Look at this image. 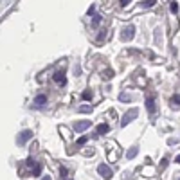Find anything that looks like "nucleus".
<instances>
[{
  "mask_svg": "<svg viewBox=\"0 0 180 180\" xmlns=\"http://www.w3.org/2000/svg\"><path fill=\"white\" fill-rule=\"evenodd\" d=\"M97 171H99V175H101V177H105V178H112V177H114L112 169H110L106 164H99V166H97Z\"/></svg>",
  "mask_w": 180,
  "mask_h": 180,
  "instance_id": "f257e3e1",
  "label": "nucleus"
},
{
  "mask_svg": "<svg viewBox=\"0 0 180 180\" xmlns=\"http://www.w3.org/2000/svg\"><path fill=\"white\" fill-rule=\"evenodd\" d=\"M90 126V121H81V123H76V126H74V130H76V133H81L83 130H87Z\"/></svg>",
  "mask_w": 180,
  "mask_h": 180,
  "instance_id": "f03ea898",
  "label": "nucleus"
},
{
  "mask_svg": "<svg viewBox=\"0 0 180 180\" xmlns=\"http://www.w3.org/2000/svg\"><path fill=\"white\" fill-rule=\"evenodd\" d=\"M146 108H148L150 114H155V99H153V96H150L146 99Z\"/></svg>",
  "mask_w": 180,
  "mask_h": 180,
  "instance_id": "7ed1b4c3",
  "label": "nucleus"
},
{
  "mask_svg": "<svg viewBox=\"0 0 180 180\" xmlns=\"http://www.w3.org/2000/svg\"><path fill=\"white\" fill-rule=\"evenodd\" d=\"M135 115H137V110H130V112L124 115V119H123V126H126V124L132 121V117H135Z\"/></svg>",
  "mask_w": 180,
  "mask_h": 180,
  "instance_id": "20e7f679",
  "label": "nucleus"
},
{
  "mask_svg": "<svg viewBox=\"0 0 180 180\" xmlns=\"http://www.w3.org/2000/svg\"><path fill=\"white\" fill-rule=\"evenodd\" d=\"M123 32H124V34H123L121 38H123V40H130V38L133 36V32H135V29H133V27H126V29H124Z\"/></svg>",
  "mask_w": 180,
  "mask_h": 180,
  "instance_id": "39448f33",
  "label": "nucleus"
},
{
  "mask_svg": "<svg viewBox=\"0 0 180 180\" xmlns=\"http://www.w3.org/2000/svg\"><path fill=\"white\" fill-rule=\"evenodd\" d=\"M54 81L65 85V74H63V72H56V74H54Z\"/></svg>",
  "mask_w": 180,
  "mask_h": 180,
  "instance_id": "423d86ee",
  "label": "nucleus"
},
{
  "mask_svg": "<svg viewBox=\"0 0 180 180\" xmlns=\"http://www.w3.org/2000/svg\"><path fill=\"white\" fill-rule=\"evenodd\" d=\"M108 130H110L108 124H99V126H97V133H99V135H105Z\"/></svg>",
  "mask_w": 180,
  "mask_h": 180,
  "instance_id": "0eeeda50",
  "label": "nucleus"
},
{
  "mask_svg": "<svg viewBox=\"0 0 180 180\" xmlns=\"http://www.w3.org/2000/svg\"><path fill=\"white\" fill-rule=\"evenodd\" d=\"M171 103H175L177 106H180V94H175V96L171 97Z\"/></svg>",
  "mask_w": 180,
  "mask_h": 180,
  "instance_id": "6e6552de",
  "label": "nucleus"
},
{
  "mask_svg": "<svg viewBox=\"0 0 180 180\" xmlns=\"http://www.w3.org/2000/svg\"><path fill=\"white\" fill-rule=\"evenodd\" d=\"M45 101H47V97H45V96H38V97H36V105H43Z\"/></svg>",
  "mask_w": 180,
  "mask_h": 180,
  "instance_id": "1a4fd4ad",
  "label": "nucleus"
},
{
  "mask_svg": "<svg viewBox=\"0 0 180 180\" xmlns=\"http://www.w3.org/2000/svg\"><path fill=\"white\" fill-rule=\"evenodd\" d=\"M171 13H178V4L177 2H171Z\"/></svg>",
  "mask_w": 180,
  "mask_h": 180,
  "instance_id": "9d476101",
  "label": "nucleus"
},
{
  "mask_svg": "<svg viewBox=\"0 0 180 180\" xmlns=\"http://www.w3.org/2000/svg\"><path fill=\"white\" fill-rule=\"evenodd\" d=\"M155 4H157L155 0H150V2H142V5H144V7H151V5H155Z\"/></svg>",
  "mask_w": 180,
  "mask_h": 180,
  "instance_id": "9b49d317",
  "label": "nucleus"
},
{
  "mask_svg": "<svg viewBox=\"0 0 180 180\" xmlns=\"http://www.w3.org/2000/svg\"><path fill=\"white\" fill-rule=\"evenodd\" d=\"M135 155H137V148H133V150H130V151H128V157H130V159H132V157H135Z\"/></svg>",
  "mask_w": 180,
  "mask_h": 180,
  "instance_id": "f8f14e48",
  "label": "nucleus"
},
{
  "mask_svg": "<svg viewBox=\"0 0 180 180\" xmlns=\"http://www.w3.org/2000/svg\"><path fill=\"white\" fill-rule=\"evenodd\" d=\"M79 112H92V106H81Z\"/></svg>",
  "mask_w": 180,
  "mask_h": 180,
  "instance_id": "ddd939ff",
  "label": "nucleus"
},
{
  "mask_svg": "<svg viewBox=\"0 0 180 180\" xmlns=\"http://www.w3.org/2000/svg\"><path fill=\"white\" fill-rule=\"evenodd\" d=\"M92 97V92H83V99H90Z\"/></svg>",
  "mask_w": 180,
  "mask_h": 180,
  "instance_id": "4468645a",
  "label": "nucleus"
},
{
  "mask_svg": "<svg viewBox=\"0 0 180 180\" xmlns=\"http://www.w3.org/2000/svg\"><path fill=\"white\" fill-rule=\"evenodd\" d=\"M87 142V137H81L79 141H78V146H81V144H85Z\"/></svg>",
  "mask_w": 180,
  "mask_h": 180,
  "instance_id": "2eb2a0df",
  "label": "nucleus"
},
{
  "mask_svg": "<svg viewBox=\"0 0 180 180\" xmlns=\"http://www.w3.org/2000/svg\"><path fill=\"white\" fill-rule=\"evenodd\" d=\"M105 78H106V79H110V78H112V70H106V76H105Z\"/></svg>",
  "mask_w": 180,
  "mask_h": 180,
  "instance_id": "dca6fc26",
  "label": "nucleus"
},
{
  "mask_svg": "<svg viewBox=\"0 0 180 180\" xmlns=\"http://www.w3.org/2000/svg\"><path fill=\"white\" fill-rule=\"evenodd\" d=\"M166 164H168V160H166V159H164V160H162V162H160V168H162V169H164V168H166Z\"/></svg>",
  "mask_w": 180,
  "mask_h": 180,
  "instance_id": "f3484780",
  "label": "nucleus"
},
{
  "mask_svg": "<svg viewBox=\"0 0 180 180\" xmlns=\"http://www.w3.org/2000/svg\"><path fill=\"white\" fill-rule=\"evenodd\" d=\"M177 162H178V164H180V155H178V157H177Z\"/></svg>",
  "mask_w": 180,
  "mask_h": 180,
  "instance_id": "a211bd4d",
  "label": "nucleus"
},
{
  "mask_svg": "<svg viewBox=\"0 0 180 180\" xmlns=\"http://www.w3.org/2000/svg\"><path fill=\"white\" fill-rule=\"evenodd\" d=\"M43 180H50V178H49V177H47V178H43Z\"/></svg>",
  "mask_w": 180,
  "mask_h": 180,
  "instance_id": "6ab92c4d",
  "label": "nucleus"
}]
</instances>
